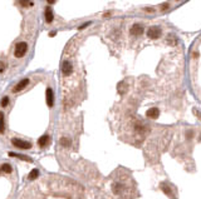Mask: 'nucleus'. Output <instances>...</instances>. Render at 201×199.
Masks as SVG:
<instances>
[{"label":"nucleus","instance_id":"9d476101","mask_svg":"<svg viewBox=\"0 0 201 199\" xmlns=\"http://www.w3.org/2000/svg\"><path fill=\"white\" fill-rule=\"evenodd\" d=\"M49 143V135H43V137H40V139L38 140V144H39V147H45L46 144Z\"/></svg>","mask_w":201,"mask_h":199},{"label":"nucleus","instance_id":"2eb2a0df","mask_svg":"<svg viewBox=\"0 0 201 199\" xmlns=\"http://www.w3.org/2000/svg\"><path fill=\"white\" fill-rule=\"evenodd\" d=\"M4 129H5V127H4V114L0 113V133H4Z\"/></svg>","mask_w":201,"mask_h":199},{"label":"nucleus","instance_id":"412c9836","mask_svg":"<svg viewBox=\"0 0 201 199\" xmlns=\"http://www.w3.org/2000/svg\"><path fill=\"white\" fill-rule=\"evenodd\" d=\"M54 1H55V0H48V3H49V4H52V3H54Z\"/></svg>","mask_w":201,"mask_h":199},{"label":"nucleus","instance_id":"aec40b11","mask_svg":"<svg viewBox=\"0 0 201 199\" xmlns=\"http://www.w3.org/2000/svg\"><path fill=\"white\" fill-rule=\"evenodd\" d=\"M144 11H148V13H155V9H152V8H144Z\"/></svg>","mask_w":201,"mask_h":199},{"label":"nucleus","instance_id":"0eeeda50","mask_svg":"<svg viewBox=\"0 0 201 199\" xmlns=\"http://www.w3.org/2000/svg\"><path fill=\"white\" fill-rule=\"evenodd\" d=\"M146 115L148 118H151V119H156V118H158V115H160V110H158L157 108H151V109L147 110Z\"/></svg>","mask_w":201,"mask_h":199},{"label":"nucleus","instance_id":"7ed1b4c3","mask_svg":"<svg viewBox=\"0 0 201 199\" xmlns=\"http://www.w3.org/2000/svg\"><path fill=\"white\" fill-rule=\"evenodd\" d=\"M161 33H162V30L160 26H152V28H149L147 34L151 39H158L161 36Z\"/></svg>","mask_w":201,"mask_h":199},{"label":"nucleus","instance_id":"4468645a","mask_svg":"<svg viewBox=\"0 0 201 199\" xmlns=\"http://www.w3.org/2000/svg\"><path fill=\"white\" fill-rule=\"evenodd\" d=\"M39 175V170L38 169H33L31 172L29 173V179L30 180H34V179H36V177Z\"/></svg>","mask_w":201,"mask_h":199},{"label":"nucleus","instance_id":"a211bd4d","mask_svg":"<svg viewBox=\"0 0 201 199\" xmlns=\"http://www.w3.org/2000/svg\"><path fill=\"white\" fill-rule=\"evenodd\" d=\"M20 5L21 6H29V5H33V3L30 0H20Z\"/></svg>","mask_w":201,"mask_h":199},{"label":"nucleus","instance_id":"dca6fc26","mask_svg":"<svg viewBox=\"0 0 201 199\" xmlns=\"http://www.w3.org/2000/svg\"><path fill=\"white\" fill-rule=\"evenodd\" d=\"M60 144L63 147H71V140L67 139V138H62V139H60Z\"/></svg>","mask_w":201,"mask_h":199},{"label":"nucleus","instance_id":"1a4fd4ad","mask_svg":"<svg viewBox=\"0 0 201 199\" xmlns=\"http://www.w3.org/2000/svg\"><path fill=\"white\" fill-rule=\"evenodd\" d=\"M45 21L46 23H52L53 21V11L50 10V8L45 9Z\"/></svg>","mask_w":201,"mask_h":199},{"label":"nucleus","instance_id":"20e7f679","mask_svg":"<svg viewBox=\"0 0 201 199\" xmlns=\"http://www.w3.org/2000/svg\"><path fill=\"white\" fill-rule=\"evenodd\" d=\"M72 72H73L72 64L69 62H63V64H62V73L64 74L65 76H68V75H71V74H72Z\"/></svg>","mask_w":201,"mask_h":199},{"label":"nucleus","instance_id":"6e6552de","mask_svg":"<svg viewBox=\"0 0 201 199\" xmlns=\"http://www.w3.org/2000/svg\"><path fill=\"white\" fill-rule=\"evenodd\" d=\"M131 33L133 35H141L143 33V26L141 24H134L132 28H131Z\"/></svg>","mask_w":201,"mask_h":199},{"label":"nucleus","instance_id":"f257e3e1","mask_svg":"<svg viewBox=\"0 0 201 199\" xmlns=\"http://www.w3.org/2000/svg\"><path fill=\"white\" fill-rule=\"evenodd\" d=\"M26 50H28L26 43H24V41H21V43H18L16 47H15V52H14V55H15L16 58H21V57H24V55H25Z\"/></svg>","mask_w":201,"mask_h":199},{"label":"nucleus","instance_id":"6ab92c4d","mask_svg":"<svg viewBox=\"0 0 201 199\" xmlns=\"http://www.w3.org/2000/svg\"><path fill=\"white\" fill-rule=\"evenodd\" d=\"M8 103H9V98H8V96H4L3 100H1V105H3V106H6Z\"/></svg>","mask_w":201,"mask_h":199},{"label":"nucleus","instance_id":"f03ea898","mask_svg":"<svg viewBox=\"0 0 201 199\" xmlns=\"http://www.w3.org/2000/svg\"><path fill=\"white\" fill-rule=\"evenodd\" d=\"M11 143L14 144V147L20 148V149H29V148H31V143L21 140V139H18V138H14V139L11 140Z\"/></svg>","mask_w":201,"mask_h":199},{"label":"nucleus","instance_id":"39448f33","mask_svg":"<svg viewBox=\"0 0 201 199\" xmlns=\"http://www.w3.org/2000/svg\"><path fill=\"white\" fill-rule=\"evenodd\" d=\"M45 98H46V104H48V106H49V108H52L53 104H54V94H53V90L50 89V88L46 89Z\"/></svg>","mask_w":201,"mask_h":199},{"label":"nucleus","instance_id":"f3484780","mask_svg":"<svg viewBox=\"0 0 201 199\" xmlns=\"http://www.w3.org/2000/svg\"><path fill=\"white\" fill-rule=\"evenodd\" d=\"M1 170H3V172H5V173H11V166L9 164H4L1 166Z\"/></svg>","mask_w":201,"mask_h":199},{"label":"nucleus","instance_id":"f8f14e48","mask_svg":"<svg viewBox=\"0 0 201 199\" xmlns=\"http://www.w3.org/2000/svg\"><path fill=\"white\" fill-rule=\"evenodd\" d=\"M117 89H118V93L119 94H123V93H126V90H127V84L126 83H119L118 84V86H117Z\"/></svg>","mask_w":201,"mask_h":199},{"label":"nucleus","instance_id":"423d86ee","mask_svg":"<svg viewBox=\"0 0 201 199\" xmlns=\"http://www.w3.org/2000/svg\"><path fill=\"white\" fill-rule=\"evenodd\" d=\"M28 84H29V79H23L21 81H19V83H18V84L15 85V88L13 89V91H14V93H18V91H20V90L24 89V88H25Z\"/></svg>","mask_w":201,"mask_h":199},{"label":"nucleus","instance_id":"9b49d317","mask_svg":"<svg viewBox=\"0 0 201 199\" xmlns=\"http://www.w3.org/2000/svg\"><path fill=\"white\" fill-rule=\"evenodd\" d=\"M9 157H14V158H19V159H23V160H25V161H31V159L26 158V155L15 154V153H13V152H10V153H9Z\"/></svg>","mask_w":201,"mask_h":199},{"label":"nucleus","instance_id":"ddd939ff","mask_svg":"<svg viewBox=\"0 0 201 199\" xmlns=\"http://www.w3.org/2000/svg\"><path fill=\"white\" fill-rule=\"evenodd\" d=\"M161 189H162V191L165 192L169 197H172V192H171V189H170V187L167 186V184H161Z\"/></svg>","mask_w":201,"mask_h":199}]
</instances>
